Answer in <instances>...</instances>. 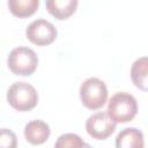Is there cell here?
<instances>
[{
  "mask_svg": "<svg viewBox=\"0 0 148 148\" xmlns=\"http://www.w3.org/2000/svg\"><path fill=\"white\" fill-rule=\"evenodd\" d=\"M7 102L17 111H30L38 103V92L27 82H15L7 90Z\"/></svg>",
  "mask_w": 148,
  "mask_h": 148,
  "instance_id": "2",
  "label": "cell"
},
{
  "mask_svg": "<svg viewBox=\"0 0 148 148\" xmlns=\"http://www.w3.org/2000/svg\"><path fill=\"white\" fill-rule=\"evenodd\" d=\"M147 73H148L147 57H141L136 59L131 68V79L134 86L142 91H147Z\"/></svg>",
  "mask_w": 148,
  "mask_h": 148,
  "instance_id": "10",
  "label": "cell"
},
{
  "mask_svg": "<svg viewBox=\"0 0 148 148\" xmlns=\"http://www.w3.org/2000/svg\"><path fill=\"white\" fill-rule=\"evenodd\" d=\"M82 148H92V147H91V146H90V145H88V143H84V145H83V147H82Z\"/></svg>",
  "mask_w": 148,
  "mask_h": 148,
  "instance_id": "14",
  "label": "cell"
},
{
  "mask_svg": "<svg viewBox=\"0 0 148 148\" xmlns=\"http://www.w3.org/2000/svg\"><path fill=\"white\" fill-rule=\"evenodd\" d=\"M50 134H51L50 126L40 119L31 120L24 127V136L27 141L35 146L43 145L44 142H46Z\"/></svg>",
  "mask_w": 148,
  "mask_h": 148,
  "instance_id": "7",
  "label": "cell"
},
{
  "mask_svg": "<svg viewBox=\"0 0 148 148\" xmlns=\"http://www.w3.org/2000/svg\"><path fill=\"white\" fill-rule=\"evenodd\" d=\"M117 123L106 112H96L86 121L87 133L96 140L108 139L116 130Z\"/></svg>",
  "mask_w": 148,
  "mask_h": 148,
  "instance_id": "6",
  "label": "cell"
},
{
  "mask_svg": "<svg viewBox=\"0 0 148 148\" xmlns=\"http://www.w3.org/2000/svg\"><path fill=\"white\" fill-rule=\"evenodd\" d=\"M0 148H17V138L9 128H0Z\"/></svg>",
  "mask_w": 148,
  "mask_h": 148,
  "instance_id": "13",
  "label": "cell"
},
{
  "mask_svg": "<svg viewBox=\"0 0 148 148\" xmlns=\"http://www.w3.org/2000/svg\"><path fill=\"white\" fill-rule=\"evenodd\" d=\"M7 65L13 74L29 76L38 66V57L32 49L18 46L10 51L7 58Z\"/></svg>",
  "mask_w": 148,
  "mask_h": 148,
  "instance_id": "3",
  "label": "cell"
},
{
  "mask_svg": "<svg viewBox=\"0 0 148 148\" xmlns=\"http://www.w3.org/2000/svg\"><path fill=\"white\" fill-rule=\"evenodd\" d=\"M84 143L86 142L80 135L75 133H65L57 139L54 148H82Z\"/></svg>",
  "mask_w": 148,
  "mask_h": 148,
  "instance_id": "12",
  "label": "cell"
},
{
  "mask_svg": "<svg viewBox=\"0 0 148 148\" xmlns=\"http://www.w3.org/2000/svg\"><path fill=\"white\" fill-rule=\"evenodd\" d=\"M80 98L89 110L101 109L108 99V88L98 77H88L80 86Z\"/></svg>",
  "mask_w": 148,
  "mask_h": 148,
  "instance_id": "4",
  "label": "cell"
},
{
  "mask_svg": "<svg viewBox=\"0 0 148 148\" xmlns=\"http://www.w3.org/2000/svg\"><path fill=\"white\" fill-rule=\"evenodd\" d=\"M77 0H47L45 6L47 12L57 20H66L74 14Z\"/></svg>",
  "mask_w": 148,
  "mask_h": 148,
  "instance_id": "9",
  "label": "cell"
},
{
  "mask_svg": "<svg viewBox=\"0 0 148 148\" xmlns=\"http://www.w3.org/2000/svg\"><path fill=\"white\" fill-rule=\"evenodd\" d=\"M116 148H145L143 133L135 127L124 128L116 138Z\"/></svg>",
  "mask_w": 148,
  "mask_h": 148,
  "instance_id": "8",
  "label": "cell"
},
{
  "mask_svg": "<svg viewBox=\"0 0 148 148\" xmlns=\"http://www.w3.org/2000/svg\"><path fill=\"white\" fill-rule=\"evenodd\" d=\"M9 10L17 17H28L35 14L39 6L38 0H8L7 2Z\"/></svg>",
  "mask_w": 148,
  "mask_h": 148,
  "instance_id": "11",
  "label": "cell"
},
{
  "mask_svg": "<svg viewBox=\"0 0 148 148\" xmlns=\"http://www.w3.org/2000/svg\"><path fill=\"white\" fill-rule=\"evenodd\" d=\"M58 31L53 23L38 18L32 21L25 29L27 38L35 45L45 46L53 43L57 38Z\"/></svg>",
  "mask_w": 148,
  "mask_h": 148,
  "instance_id": "5",
  "label": "cell"
},
{
  "mask_svg": "<svg viewBox=\"0 0 148 148\" xmlns=\"http://www.w3.org/2000/svg\"><path fill=\"white\" fill-rule=\"evenodd\" d=\"M116 123L131 121L138 113V103L133 95L128 92H116L108 103L106 112Z\"/></svg>",
  "mask_w": 148,
  "mask_h": 148,
  "instance_id": "1",
  "label": "cell"
}]
</instances>
